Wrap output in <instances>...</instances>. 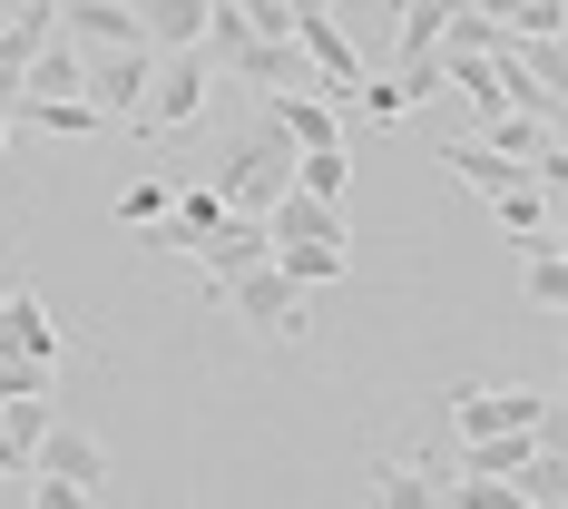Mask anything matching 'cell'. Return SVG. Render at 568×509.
I'll list each match as a JSON object with an SVG mask.
<instances>
[{
	"instance_id": "1",
	"label": "cell",
	"mask_w": 568,
	"mask_h": 509,
	"mask_svg": "<svg viewBox=\"0 0 568 509\" xmlns=\"http://www.w3.org/2000/svg\"><path fill=\"white\" fill-rule=\"evenodd\" d=\"M206 99H216V59L206 50H158V69H148V99H138V138H176V128H196L206 118Z\"/></svg>"
},
{
	"instance_id": "8",
	"label": "cell",
	"mask_w": 568,
	"mask_h": 509,
	"mask_svg": "<svg viewBox=\"0 0 568 509\" xmlns=\"http://www.w3.org/2000/svg\"><path fill=\"white\" fill-rule=\"evenodd\" d=\"M294 50L324 69V89H334V99L363 89V50H353V30H343L334 10H294Z\"/></svg>"
},
{
	"instance_id": "21",
	"label": "cell",
	"mask_w": 568,
	"mask_h": 509,
	"mask_svg": "<svg viewBox=\"0 0 568 509\" xmlns=\"http://www.w3.org/2000/svg\"><path fill=\"white\" fill-rule=\"evenodd\" d=\"M470 10H490L500 30H568V0H470Z\"/></svg>"
},
{
	"instance_id": "18",
	"label": "cell",
	"mask_w": 568,
	"mask_h": 509,
	"mask_svg": "<svg viewBox=\"0 0 568 509\" xmlns=\"http://www.w3.org/2000/svg\"><path fill=\"white\" fill-rule=\"evenodd\" d=\"M20 99H79V50H69L59 30L20 59Z\"/></svg>"
},
{
	"instance_id": "26",
	"label": "cell",
	"mask_w": 568,
	"mask_h": 509,
	"mask_svg": "<svg viewBox=\"0 0 568 509\" xmlns=\"http://www.w3.org/2000/svg\"><path fill=\"white\" fill-rule=\"evenodd\" d=\"M0 147H10V118H0Z\"/></svg>"
},
{
	"instance_id": "22",
	"label": "cell",
	"mask_w": 568,
	"mask_h": 509,
	"mask_svg": "<svg viewBox=\"0 0 568 509\" xmlns=\"http://www.w3.org/2000/svg\"><path fill=\"white\" fill-rule=\"evenodd\" d=\"M442 20H452V0H402V59L442 50Z\"/></svg>"
},
{
	"instance_id": "23",
	"label": "cell",
	"mask_w": 568,
	"mask_h": 509,
	"mask_svg": "<svg viewBox=\"0 0 568 509\" xmlns=\"http://www.w3.org/2000/svg\"><path fill=\"white\" fill-rule=\"evenodd\" d=\"M168 186L176 176H138V186L118 196V226H158V216H168Z\"/></svg>"
},
{
	"instance_id": "12",
	"label": "cell",
	"mask_w": 568,
	"mask_h": 509,
	"mask_svg": "<svg viewBox=\"0 0 568 509\" xmlns=\"http://www.w3.org/2000/svg\"><path fill=\"white\" fill-rule=\"evenodd\" d=\"M442 480H452V470H442L432 451H412V460H373L363 500H383V509H432V500H442Z\"/></svg>"
},
{
	"instance_id": "4",
	"label": "cell",
	"mask_w": 568,
	"mask_h": 509,
	"mask_svg": "<svg viewBox=\"0 0 568 509\" xmlns=\"http://www.w3.org/2000/svg\"><path fill=\"white\" fill-rule=\"evenodd\" d=\"M148 69H158V50L148 40H128V50H79V99L99 118H138V99H148Z\"/></svg>"
},
{
	"instance_id": "25",
	"label": "cell",
	"mask_w": 568,
	"mask_h": 509,
	"mask_svg": "<svg viewBox=\"0 0 568 509\" xmlns=\"http://www.w3.org/2000/svg\"><path fill=\"white\" fill-rule=\"evenodd\" d=\"M284 10H334V0H284Z\"/></svg>"
},
{
	"instance_id": "9",
	"label": "cell",
	"mask_w": 568,
	"mask_h": 509,
	"mask_svg": "<svg viewBox=\"0 0 568 509\" xmlns=\"http://www.w3.org/2000/svg\"><path fill=\"white\" fill-rule=\"evenodd\" d=\"M265 128H275L284 147H334L343 138V99L334 89H275V99H265Z\"/></svg>"
},
{
	"instance_id": "16",
	"label": "cell",
	"mask_w": 568,
	"mask_h": 509,
	"mask_svg": "<svg viewBox=\"0 0 568 509\" xmlns=\"http://www.w3.org/2000/svg\"><path fill=\"white\" fill-rule=\"evenodd\" d=\"M519 255H529V265H519V294H529L539 314H559V304H568V255H559V235H519Z\"/></svg>"
},
{
	"instance_id": "27",
	"label": "cell",
	"mask_w": 568,
	"mask_h": 509,
	"mask_svg": "<svg viewBox=\"0 0 568 509\" xmlns=\"http://www.w3.org/2000/svg\"><path fill=\"white\" fill-rule=\"evenodd\" d=\"M0 20H10V0H0Z\"/></svg>"
},
{
	"instance_id": "20",
	"label": "cell",
	"mask_w": 568,
	"mask_h": 509,
	"mask_svg": "<svg viewBox=\"0 0 568 509\" xmlns=\"http://www.w3.org/2000/svg\"><path fill=\"white\" fill-rule=\"evenodd\" d=\"M275 265L294 284H304V294H314V284H343V265H353V245H275Z\"/></svg>"
},
{
	"instance_id": "5",
	"label": "cell",
	"mask_w": 568,
	"mask_h": 509,
	"mask_svg": "<svg viewBox=\"0 0 568 509\" xmlns=\"http://www.w3.org/2000/svg\"><path fill=\"white\" fill-rule=\"evenodd\" d=\"M442 411H452L460 441H480V431H529V421H549V393H529V383H460Z\"/></svg>"
},
{
	"instance_id": "13",
	"label": "cell",
	"mask_w": 568,
	"mask_h": 509,
	"mask_svg": "<svg viewBox=\"0 0 568 509\" xmlns=\"http://www.w3.org/2000/svg\"><path fill=\"white\" fill-rule=\"evenodd\" d=\"M432 157H442V176H460V186H470V196H500V186H510V176H529V167H519V157H500V147H490V138H442V147H432Z\"/></svg>"
},
{
	"instance_id": "14",
	"label": "cell",
	"mask_w": 568,
	"mask_h": 509,
	"mask_svg": "<svg viewBox=\"0 0 568 509\" xmlns=\"http://www.w3.org/2000/svg\"><path fill=\"white\" fill-rule=\"evenodd\" d=\"M128 10H138V40H148V50H196L216 0H128Z\"/></svg>"
},
{
	"instance_id": "2",
	"label": "cell",
	"mask_w": 568,
	"mask_h": 509,
	"mask_svg": "<svg viewBox=\"0 0 568 509\" xmlns=\"http://www.w3.org/2000/svg\"><path fill=\"white\" fill-rule=\"evenodd\" d=\"M284 176H294V147H284L275 128H245V138H235L226 157L206 167V186L226 196L235 216H265V206H275V196H284Z\"/></svg>"
},
{
	"instance_id": "15",
	"label": "cell",
	"mask_w": 568,
	"mask_h": 509,
	"mask_svg": "<svg viewBox=\"0 0 568 509\" xmlns=\"http://www.w3.org/2000/svg\"><path fill=\"white\" fill-rule=\"evenodd\" d=\"M50 431V393H10L0 401V480H30V441Z\"/></svg>"
},
{
	"instance_id": "11",
	"label": "cell",
	"mask_w": 568,
	"mask_h": 509,
	"mask_svg": "<svg viewBox=\"0 0 568 509\" xmlns=\"http://www.w3.org/2000/svg\"><path fill=\"white\" fill-rule=\"evenodd\" d=\"M0 353H20V363H40V373H59V353H69V334L50 324V304L20 284V294H0Z\"/></svg>"
},
{
	"instance_id": "10",
	"label": "cell",
	"mask_w": 568,
	"mask_h": 509,
	"mask_svg": "<svg viewBox=\"0 0 568 509\" xmlns=\"http://www.w3.org/2000/svg\"><path fill=\"white\" fill-rule=\"evenodd\" d=\"M265 245H353L334 196H304V186H284L275 206H265Z\"/></svg>"
},
{
	"instance_id": "24",
	"label": "cell",
	"mask_w": 568,
	"mask_h": 509,
	"mask_svg": "<svg viewBox=\"0 0 568 509\" xmlns=\"http://www.w3.org/2000/svg\"><path fill=\"white\" fill-rule=\"evenodd\" d=\"M353 99H363V109H373V118H412V99H402L393 79H363V89H353Z\"/></svg>"
},
{
	"instance_id": "3",
	"label": "cell",
	"mask_w": 568,
	"mask_h": 509,
	"mask_svg": "<svg viewBox=\"0 0 568 509\" xmlns=\"http://www.w3.org/2000/svg\"><path fill=\"white\" fill-rule=\"evenodd\" d=\"M216 294L235 304V324H245V334H265V343H304V334H314V324H304V284L284 275L275 255H265V265H245V275H226Z\"/></svg>"
},
{
	"instance_id": "7",
	"label": "cell",
	"mask_w": 568,
	"mask_h": 509,
	"mask_svg": "<svg viewBox=\"0 0 568 509\" xmlns=\"http://www.w3.org/2000/svg\"><path fill=\"white\" fill-rule=\"evenodd\" d=\"M265 255H275V245H265V216H235V206L196 235V245H186V265L206 275V294H216L226 275H245V265H265Z\"/></svg>"
},
{
	"instance_id": "19",
	"label": "cell",
	"mask_w": 568,
	"mask_h": 509,
	"mask_svg": "<svg viewBox=\"0 0 568 509\" xmlns=\"http://www.w3.org/2000/svg\"><path fill=\"white\" fill-rule=\"evenodd\" d=\"M284 186H304V196H334V206H343V186H353L343 138H334V147H294V176H284Z\"/></svg>"
},
{
	"instance_id": "17",
	"label": "cell",
	"mask_w": 568,
	"mask_h": 509,
	"mask_svg": "<svg viewBox=\"0 0 568 509\" xmlns=\"http://www.w3.org/2000/svg\"><path fill=\"white\" fill-rule=\"evenodd\" d=\"M490 216H500V235H549V216H559V186H539V176H510V186L490 196Z\"/></svg>"
},
{
	"instance_id": "6",
	"label": "cell",
	"mask_w": 568,
	"mask_h": 509,
	"mask_svg": "<svg viewBox=\"0 0 568 509\" xmlns=\"http://www.w3.org/2000/svg\"><path fill=\"white\" fill-rule=\"evenodd\" d=\"M30 470H40V480H69V490H89V500H109V451H99L79 421H50V431L30 441Z\"/></svg>"
}]
</instances>
